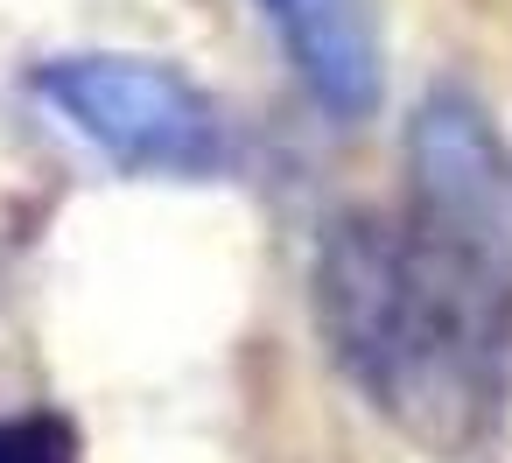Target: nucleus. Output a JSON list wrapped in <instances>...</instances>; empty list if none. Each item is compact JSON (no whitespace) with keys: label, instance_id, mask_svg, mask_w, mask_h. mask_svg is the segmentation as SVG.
<instances>
[{"label":"nucleus","instance_id":"1","mask_svg":"<svg viewBox=\"0 0 512 463\" xmlns=\"http://www.w3.org/2000/svg\"><path fill=\"white\" fill-rule=\"evenodd\" d=\"M316 323L337 372L428 456H470L512 407V288L442 260L400 211L316 239Z\"/></svg>","mask_w":512,"mask_h":463},{"label":"nucleus","instance_id":"2","mask_svg":"<svg viewBox=\"0 0 512 463\" xmlns=\"http://www.w3.org/2000/svg\"><path fill=\"white\" fill-rule=\"evenodd\" d=\"M36 92L120 169L141 176H218L225 169V113L204 85L155 57L78 50L36 71Z\"/></svg>","mask_w":512,"mask_h":463},{"label":"nucleus","instance_id":"3","mask_svg":"<svg viewBox=\"0 0 512 463\" xmlns=\"http://www.w3.org/2000/svg\"><path fill=\"white\" fill-rule=\"evenodd\" d=\"M400 218L442 260L512 288V148L491 113L456 85H435L407 113Z\"/></svg>","mask_w":512,"mask_h":463},{"label":"nucleus","instance_id":"4","mask_svg":"<svg viewBox=\"0 0 512 463\" xmlns=\"http://www.w3.org/2000/svg\"><path fill=\"white\" fill-rule=\"evenodd\" d=\"M274 22L288 36L295 78L330 120H365L379 106V36L365 0H274Z\"/></svg>","mask_w":512,"mask_h":463},{"label":"nucleus","instance_id":"5","mask_svg":"<svg viewBox=\"0 0 512 463\" xmlns=\"http://www.w3.org/2000/svg\"><path fill=\"white\" fill-rule=\"evenodd\" d=\"M0 463H85V449L64 414L29 407V414H0Z\"/></svg>","mask_w":512,"mask_h":463}]
</instances>
